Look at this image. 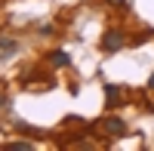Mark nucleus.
<instances>
[{
	"mask_svg": "<svg viewBox=\"0 0 154 151\" xmlns=\"http://www.w3.org/2000/svg\"><path fill=\"white\" fill-rule=\"evenodd\" d=\"M99 130L108 133V136H123V133H126V123H123L120 117H105V120L99 123Z\"/></svg>",
	"mask_w": 154,
	"mask_h": 151,
	"instance_id": "obj_1",
	"label": "nucleus"
},
{
	"mask_svg": "<svg viewBox=\"0 0 154 151\" xmlns=\"http://www.w3.org/2000/svg\"><path fill=\"white\" fill-rule=\"evenodd\" d=\"M120 46H123V34L120 31H108L102 37V49H105V53H117Z\"/></svg>",
	"mask_w": 154,
	"mask_h": 151,
	"instance_id": "obj_2",
	"label": "nucleus"
},
{
	"mask_svg": "<svg viewBox=\"0 0 154 151\" xmlns=\"http://www.w3.org/2000/svg\"><path fill=\"white\" fill-rule=\"evenodd\" d=\"M49 62H53L56 68H68V65H71V56H68V53H62V49H56V53L49 56Z\"/></svg>",
	"mask_w": 154,
	"mask_h": 151,
	"instance_id": "obj_3",
	"label": "nucleus"
},
{
	"mask_svg": "<svg viewBox=\"0 0 154 151\" xmlns=\"http://www.w3.org/2000/svg\"><path fill=\"white\" fill-rule=\"evenodd\" d=\"M105 99H108V105H120V86L108 83L105 86Z\"/></svg>",
	"mask_w": 154,
	"mask_h": 151,
	"instance_id": "obj_4",
	"label": "nucleus"
},
{
	"mask_svg": "<svg viewBox=\"0 0 154 151\" xmlns=\"http://www.w3.org/2000/svg\"><path fill=\"white\" fill-rule=\"evenodd\" d=\"M31 148H34L31 142H12V145H6L3 151H31Z\"/></svg>",
	"mask_w": 154,
	"mask_h": 151,
	"instance_id": "obj_5",
	"label": "nucleus"
},
{
	"mask_svg": "<svg viewBox=\"0 0 154 151\" xmlns=\"http://www.w3.org/2000/svg\"><path fill=\"white\" fill-rule=\"evenodd\" d=\"M12 46H16V43H12L9 37H0V49H12Z\"/></svg>",
	"mask_w": 154,
	"mask_h": 151,
	"instance_id": "obj_6",
	"label": "nucleus"
},
{
	"mask_svg": "<svg viewBox=\"0 0 154 151\" xmlns=\"http://www.w3.org/2000/svg\"><path fill=\"white\" fill-rule=\"evenodd\" d=\"M108 3H114V6H126V0H108Z\"/></svg>",
	"mask_w": 154,
	"mask_h": 151,
	"instance_id": "obj_7",
	"label": "nucleus"
},
{
	"mask_svg": "<svg viewBox=\"0 0 154 151\" xmlns=\"http://www.w3.org/2000/svg\"><path fill=\"white\" fill-rule=\"evenodd\" d=\"M148 86H151V90H154V74H151V80H148Z\"/></svg>",
	"mask_w": 154,
	"mask_h": 151,
	"instance_id": "obj_8",
	"label": "nucleus"
}]
</instances>
